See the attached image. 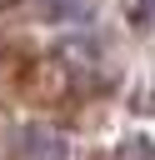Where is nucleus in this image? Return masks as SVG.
<instances>
[{
    "instance_id": "f03ea898",
    "label": "nucleus",
    "mask_w": 155,
    "mask_h": 160,
    "mask_svg": "<svg viewBox=\"0 0 155 160\" xmlns=\"http://www.w3.org/2000/svg\"><path fill=\"white\" fill-rule=\"evenodd\" d=\"M145 10H155V0H145Z\"/></svg>"
},
{
    "instance_id": "f257e3e1",
    "label": "nucleus",
    "mask_w": 155,
    "mask_h": 160,
    "mask_svg": "<svg viewBox=\"0 0 155 160\" xmlns=\"http://www.w3.org/2000/svg\"><path fill=\"white\" fill-rule=\"evenodd\" d=\"M65 155H70V145L50 125H25L15 135V160H65Z\"/></svg>"
}]
</instances>
